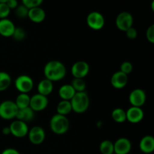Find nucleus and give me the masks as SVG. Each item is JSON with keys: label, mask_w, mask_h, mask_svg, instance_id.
<instances>
[{"label": "nucleus", "mask_w": 154, "mask_h": 154, "mask_svg": "<svg viewBox=\"0 0 154 154\" xmlns=\"http://www.w3.org/2000/svg\"><path fill=\"white\" fill-rule=\"evenodd\" d=\"M75 90L71 84H64L59 89V96L62 100L70 101L75 94Z\"/></svg>", "instance_id": "412c9836"}, {"label": "nucleus", "mask_w": 154, "mask_h": 154, "mask_svg": "<svg viewBox=\"0 0 154 154\" xmlns=\"http://www.w3.org/2000/svg\"><path fill=\"white\" fill-rule=\"evenodd\" d=\"M28 138L30 142L34 145H39L45 141L46 134L42 127L39 126H33L31 129H29Z\"/></svg>", "instance_id": "9b49d317"}, {"label": "nucleus", "mask_w": 154, "mask_h": 154, "mask_svg": "<svg viewBox=\"0 0 154 154\" xmlns=\"http://www.w3.org/2000/svg\"><path fill=\"white\" fill-rule=\"evenodd\" d=\"M35 117V111L32 109L30 107L22 108V109H18L17 114L16 116V120H20V121L25 122H31Z\"/></svg>", "instance_id": "aec40b11"}, {"label": "nucleus", "mask_w": 154, "mask_h": 154, "mask_svg": "<svg viewBox=\"0 0 154 154\" xmlns=\"http://www.w3.org/2000/svg\"><path fill=\"white\" fill-rule=\"evenodd\" d=\"M146 38L151 44L154 43V25L152 24L146 31Z\"/></svg>", "instance_id": "473e14b6"}, {"label": "nucleus", "mask_w": 154, "mask_h": 154, "mask_svg": "<svg viewBox=\"0 0 154 154\" xmlns=\"http://www.w3.org/2000/svg\"><path fill=\"white\" fill-rule=\"evenodd\" d=\"M126 120L134 124L142 121L144 117V111L142 108H138V107L131 106L127 111H126Z\"/></svg>", "instance_id": "ddd939ff"}, {"label": "nucleus", "mask_w": 154, "mask_h": 154, "mask_svg": "<svg viewBox=\"0 0 154 154\" xmlns=\"http://www.w3.org/2000/svg\"><path fill=\"white\" fill-rule=\"evenodd\" d=\"M72 111L77 114H83L90 107V97L86 91L77 92L70 100Z\"/></svg>", "instance_id": "f03ea898"}, {"label": "nucleus", "mask_w": 154, "mask_h": 154, "mask_svg": "<svg viewBox=\"0 0 154 154\" xmlns=\"http://www.w3.org/2000/svg\"><path fill=\"white\" fill-rule=\"evenodd\" d=\"M15 28L16 26L11 20L8 18L0 20V35L2 37H12Z\"/></svg>", "instance_id": "dca6fc26"}, {"label": "nucleus", "mask_w": 154, "mask_h": 154, "mask_svg": "<svg viewBox=\"0 0 154 154\" xmlns=\"http://www.w3.org/2000/svg\"><path fill=\"white\" fill-rule=\"evenodd\" d=\"M146 99V93L142 89H135L129 93V101L132 106L141 108L145 103Z\"/></svg>", "instance_id": "f8f14e48"}, {"label": "nucleus", "mask_w": 154, "mask_h": 154, "mask_svg": "<svg viewBox=\"0 0 154 154\" xmlns=\"http://www.w3.org/2000/svg\"><path fill=\"white\" fill-rule=\"evenodd\" d=\"M5 3L6 5L8 6V8L11 10V9H14H14L18 6L17 0H8Z\"/></svg>", "instance_id": "f704fd0d"}, {"label": "nucleus", "mask_w": 154, "mask_h": 154, "mask_svg": "<svg viewBox=\"0 0 154 154\" xmlns=\"http://www.w3.org/2000/svg\"><path fill=\"white\" fill-rule=\"evenodd\" d=\"M21 1H22V4L23 5L29 9L32 8L39 7L42 4L44 0H21Z\"/></svg>", "instance_id": "c756f323"}, {"label": "nucleus", "mask_w": 154, "mask_h": 154, "mask_svg": "<svg viewBox=\"0 0 154 154\" xmlns=\"http://www.w3.org/2000/svg\"><path fill=\"white\" fill-rule=\"evenodd\" d=\"M114 154H128L132 150V143L127 138H120L114 143Z\"/></svg>", "instance_id": "4468645a"}, {"label": "nucleus", "mask_w": 154, "mask_h": 154, "mask_svg": "<svg viewBox=\"0 0 154 154\" xmlns=\"http://www.w3.org/2000/svg\"><path fill=\"white\" fill-rule=\"evenodd\" d=\"M117 28L122 32H126L133 25V17L129 12L122 11L117 16L115 20Z\"/></svg>", "instance_id": "423d86ee"}, {"label": "nucleus", "mask_w": 154, "mask_h": 154, "mask_svg": "<svg viewBox=\"0 0 154 154\" xmlns=\"http://www.w3.org/2000/svg\"><path fill=\"white\" fill-rule=\"evenodd\" d=\"M128 83V75L120 71L113 74L111 78V84L114 88L120 90L124 88Z\"/></svg>", "instance_id": "2eb2a0df"}, {"label": "nucleus", "mask_w": 154, "mask_h": 154, "mask_svg": "<svg viewBox=\"0 0 154 154\" xmlns=\"http://www.w3.org/2000/svg\"><path fill=\"white\" fill-rule=\"evenodd\" d=\"M99 150L102 154H114V143L109 140H105L100 143Z\"/></svg>", "instance_id": "a878e982"}, {"label": "nucleus", "mask_w": 154, "mask_h": 154, "mask_svg": "<svg viewBox=\"0 0 154 154\" xmlns=\"http://www.w3.org/2000/svg\"><path fill=\"white\" fill-rule=\"evenodd\" d=\"M125 32H126L128 38L131 39V40L135 39L137 38V36H138V32H137V30L134 27H131L129 29L126 30Z\"/></svg>", "instance_id": "72a5a7b5"}, {"label": "nucleus", "mask_w": 154, "mask_h": 154, "mask_svg": "<svg viewBox=\"0 0 154 154\" xmlns=\"http://www.w3.org/2000/svg\"><path fill=\"white\" fill-rule=\"evenodd\" d=\"M71 85L76 93L77 92H84L86 90V87H87L85 81L81 78H74L72 80Z\"/></svg>", "instance_id": "bb28decb"}, {"label": "nucleus", "mask_w": 154, "mask_h": 154, "mask_svg": "<svg viewBox=\"0 0 154 154\" xmlns=\"http://www.w3.org/2000/svg\"><path fill=\"white\" fill-rule=\"evenodd\" d=\"M11 84V78L8 73L0 72V92L5 91Z\"/></svg>", "instance_id": "393cba45"}, {"label": "nucleus", "mask_w": 154, "mask_h": 154, "mask_svg": "<svg viewBox=\"0 0 154 154\" xmlns=\"http://www.w3.org/2000/svg\"><path fill=\"white\" fill-rule=\"evenodd\" d=\"M70 127V123L66 116L55 114L50 120V128L56 135H63L66 133Z\"/></svg>", "instance_id": "7ed1b4c3"}, {"label": "nucleus", "mask_w": 154, "mask_h": 154, "mask_svg": "<svg viewBox=\"0 0 154 154\" xmlns=\"http://www.w3.org/2000/svg\"><path fill=\"white\" fill-rule=\"evenodd\" d=\"M37 90L38 93L48 97V96H49L54 90V84L52 81L45 78L38 84Z\"/></svg>", "instance_id": "6ab92c4d"}, {"label": "nucleus", "mask_w": 154, "mask_h": 154, "mask_svg": "<svg viewBox=\"0 0 154 154\" xmlns=\"http://www.w3.org/2000/svg\"><path fill=\"white\" fill-rule=\"evenodd\" d=\"M14 102L18 109H22V108L29 107L30 96H29L28 93H20L17 97L16 98Z\"/></svg>", "instance_id": "5701e85b"}, {"label": "nucleus", "mask_w": 154, "mask_h": 154, "mask_svg": "<svg viewBox=\"0 0 154 154\" xmlns=\"http://www.w3.org/2000/svg\"><path fill=\"white\" fill-rule=\"evenodd\" d=\"M8 0H0V3H5Z\"/></svg>", "instance_id": "4c0bfd02"}, {"label": "nucleus", "mask_w": 154, "mask_h": 154, "mask_svg": "<svg viewBox=\"0 0 154 154\" xmlns=\"http://www.w3.org/2000/svg\"><path fill=\"white\" fill-rule=\"evenodd\" d=\"M132 70H133V66H132V64L130 62H123L121 64V66H120V72L127 75L132 73Z\"/></svg>", "instance_id": "2f4dec72"}, {"label": "nucleus", "mask_w": 154, "mask_h": 154, "mask_svg": "<svg viewBox=\"0 0 154 154\" xmlns=\"http://www.w3.org/2000/svg\"><path fill=\"white\" fill-rule=\"evenodd\" d=\"M45 78L53 83L63 80L66 75V68L62 62L51 60L48 62L44 67Z\"/></svg>", "instance_id": "f257e3e1"}, {"label": "nucleus", "mask_w": 154, "mask_h": 154, "mask_svg": "<svg viewBox=\"0 0 154 154\" xmlns=\"http://www.w3.org/2000/svg\"><path fill=\"white\" fill-rule=\"evenodd\" d=\"M12 37L14 40L18 41V42L24 40L26 38V32L24 29H23L22 27H16Z\"/></svg>", "instance_id": "c85d7f7f"}, {"label": "nucleus", "mask_w": 154, "mask_h": 154, "mask_svg": "<svg viewBox=\"0 0 154 154\" xmlns=\"http://www.w3.org/2000/svg\"><path fill=\"white\" fill-rule=\"evenodd\" d=\"M9 129H10L11 134L16 138H21L28 135L29 127L27 126V123L20 120H14L11 123Z\"/></svg>", "instance_id": "6e6552de"}, {"label": "nucleus", "mask_w": 154, "mask_h": 154, "mask_svg": "<svg viewBox=\"0 0 154 154\" xmlns=\"http://www.w3.org/2000/svg\"><path fill=\"white\" fill-rule=\"evenodd\" d=\"M1 154H21L17 150L14 148H7L5 149Z\"/></svg>", "instance_id": "c9c22d12"}, {"label": "nucleus", "mask_w": 154, "mask_h": 154, "mask_svg": "<svg viewBox=\"0 0 154 154\" xmlns=\"http://www.w3.org/2000/svg\"><path fill=\"white\" fill-rule=\"evenodd\" d=\"M15 10V15L20 19H25L28 17L29 8L23 5V4L18 5L17 7L14 9Z\"/></svg>", "instance_id": "cd10ccee"}, {"label": "nucleus", "mask_w": 154, "mask_h": 154, "mask_svg": "<svg viewBox=\"0 0 154 154\" xmlns=\"http://www.w3.org/2000/svg\"><path fill=\"white\" fill-rule=\"evenodd\" d=\"M71 72H72V75H73L74 78L84 79L90 72V66L85 61H82V60L77 61L76 63L72 65Z\"/></svg>", "instance_id": "9d476101"}, {"label": "nucleus", "mask_w": 154, "mask_h": 154, "mask_svg": "<svg viewBox=\"0 0 154 154\" xmlns=\"http://www.w3.org/2000/svg\"><path fill=\"white\" fill-rule=\"evenodd\" d=\"M111 117L116 123H122L126 121V113L124 109L121 108H117L114 109L111 113Z\"/></svg>", "instance_id": "b1692460"}, {"label": "nucleus", "mask_w": 154, "mask_h": 154, "mask_svg": "<svg viewBox=\"0 0 154 154\" xmlns=\"http://www.w3.org/2000/svg\"><path fill=\"white\" fill-rule=\"evenodd\" d=\"M72 111V105L70 101L61 100L57 106V112L58 114L67 116Z\"/></svg>", "instance_id": "4be33fe9"}, {"label": "nucleus", "mask_w": 154, "mask_h": 154, "mask_svg": "<svg viewBox=\"0 0 154 154\" xmlns=\"http://www.w3.org/2000/svg\"><path fill=\"white\" fill-rule=\"evenodd\" d=\"M14 85L20 93H29L33 89L34 82L31 77L26 75H22L16 78Z\"/></svg>", "instance_id": "39448f33"}, {"label": "nucleus", "mask_w": 154, "mask_h": 154, "mask_svg": "<svg viewBox=\"0 0 154 154\" xmlns=\"http://www.w3.org/2000/svg\"><path fill=\"white\" fill-rule=\"evenodd\" d=\"M11 13V9L6 3H0V20L8 18Z\"/></svg>", "instance_id": "7c9ffc66"}, {"label": "nucleus", "mask_w": 154, "mask_h": 154, "mask_svg": "<svg viewBox=\"0 0 154 154\" xmlns=\"http://www.w3.org/2000/svg\"><path fill=\"white\" fill-rule=\"evenodd\" d=\"M48 103L49 102H48V97L39 94V93H36V94L33 95L32 97H30L29 107L35 112L42 111L46 109Z\"/></svg>", "instance_id": "1a4fd4ad"}, {"label": "nucleus", "mask_w": 154, "mask_h": 154, "mask_svg": "<svg viewBox=\"0 0 154 154\" xmlns=\"http://www.w3.org/2000/svg\"><path fill=\"white\" fill-rule=\"evenodd\" d=\"M105 20L103 15L99 11H92L87 15V24L93 30H101L104 27Z\"/></svg>", "instance_id": "0eeeda50"}, {"label": "nucleus", "mask_w": 154, "mask_h": 154, "mask_svg": "<svg viewBox=\"0 0 154 154\" xmlns=\"http://www.w3.org/2000/svg\"><path fill=\"white\" fill-rule=\"evenodd\" d=\"M139 149L144 154H151L154 151V138L152 135H145L139 142Z\"/></svg>", "instance_id": "a211bd4d"}, {"label": "nucleus", "mask_w": 154, "mask_h": 154, "mask_svg": "<svg viewBox=\"0 0 154 154\" xmlns=\"http://www.w3.org/2000/svg\"><path fill=\"white\" fill-rule=\"evenodd\" d=\"M28 17L32 22L40 23L45 20V17H46V13H45V10L40 6L32 8L29 9Z\"/></svg>", "instance_id": "f3484780"}, {"label": "nucleus", "mask_w": 154, "mask_h": 154, "mask_svg": "<svg viewBox=\"0 0 154 154\" xmlns=\"http://www.w3.org/2000/svg\"><path fill=\"white\" fill-rule=\"evenodd\" d=\"M18 108L14 101L5 100L0 103V117L3 120H9L16 118Z\"/></svg>", "instance_id": "20e7f679"}, {"label": "nucleus", "mask_w": 154, "mask_h": 154, "mask_svg": "<svg viewBox=\"0 0 154 154\" xmlns=\"http://www.w3.org/2000/svg\"><path fill=\"white\" fill-rule=\"evenodd\" d=\"M2 134H3V135H10V134H11V131H10V129H9V126H8V127L3 128Z\"/></svg>", "instance_id": "e433bc0d"}]
</instances>
